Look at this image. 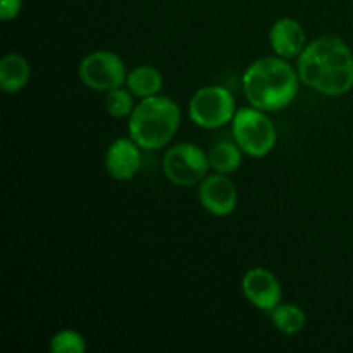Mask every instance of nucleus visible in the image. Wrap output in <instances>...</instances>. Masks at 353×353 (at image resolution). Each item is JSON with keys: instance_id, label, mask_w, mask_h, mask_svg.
<instances>
[{"instance_id": "0eeeda50", "label": "nucleus", "mask_w": 353, "mask_h": 353, "mask_svg": "<svg viewBox=\"0 0 353 353\" xmlns=\"http://www.w3.org/2000/svg\"><path fill=\"white\" fill-rule=\"evenodd\" d=\"M79 79L97 92H110L124 85L128 78L123 59L109 50L92 52L79 64Z\"/></svg>"}, {"instance_id": "39448f33", "label": "nucleus", "mask_w": 353, "mask_h": 353, "mask_svg": "<svg viewBox=\"0 0 353 353\" xmlns=\"http://www.w3.org/2000/svg\"><path fill=\"white\" fill-rule=\"evenodd\" d=\"M209 155L193 143H179L169 148L162 161L164 174L172 185L188 186L202 183L209 171Z\"/></svg>"}, {"instance_id": "a211bd4d", "label": "nucleus", "mask_w": 353, "mask_h": 353, "mask_svg": "<svg viewBox=\"0 0 353 353\" xmlns=\"http://www.w3.org/2000/svg\"><path fill=\"white\" fill-rule=\"evenodd\" d=\"M23 7V0H2L0 2V17L3 21L14 19Z\"/></svg>"}, {"instance_id": "6e6552de", "label": "nucleus", "mask_w": 353, "mask_h": 353, "mask_svg": "<svg viewBox=\"0 0 353 353\" xmlns=\"http://www.w3.org/2000/svg\"><path fill=\"white\" fill-rule=\"evenodd\" d=\"M199 199L207 212L217 217H224L230 216L236 207L238 192L234 183L226 174L217 172V174L205 176L203 181L200 183Z\"/></svg>"}, {"instance_id": "f03ea898", "label": "nucleus", "mask_w": 353, "mask_h": 353, "mask_svg": "<svg viewBox=\"0 0 353 353\" xmlns=\"http://www.w3.org/2000/svg\"><path fill=\"white\" fill-rule=\"evenodd\" d=\"M299 72L279 57H262L243 74V92L252 107L279 110L293 102L299 92Z\"/></svg>"}, {"instance_id": "423d86ee", "label": "nucleus", "mask_w": 353, "mask_h": 353, "mask_svg": "<svg viewBox=\"0 0 353 353\" xmlns=\"http://www.w3.org/2000/svg\"><path fill=\"white\" fill-rule=\"evenodd\" d=\"M234 99L223 86H203L190 100V119L202 128H219L234 117Z\"/></svg>"}, {"instance_id": "20e7f679", "label": "nucleus", "mask_w": 353, "mask_h": 353, "mask_svg": "<svg viewBox=\"0 0 353 353\" xmlns=\"http://www.w3.org/2000/svg\"><path fill=\"white\" fill-rule=\"evenodd\" d=\"M233 137L245 154L252 157H264L276 145V128L264 110L247 107L234 114Z\"/></svg>"}, {"instance_id": "ddd939ff", "label": "nucleus", "mask_w": 353, "mask_h": 353, "mask_svg": "<svg viewBox=\"0 0 353 353\" xmlns=\"http://www.w3.org/2000/svg\"><path fill=\"white\" fill-rule=\"evenodd\" d=\"M126 85L134 97L147 99V97H154L161 92L162 74L152 65H140L128 74Z\"/></svg>"}, {"instance_id": "9b49d317", "label": "nucleus", "mask_w": 353, "mask_h": 353, "mask_svg": "<svg viewBox=\"0 0 353 353\" xmlns=\"http://www.w3.org/2000/svg\"><path fill=\"white\" fill-rule=\"evenodd\" d=\"M269 41H271L272 50L279 57H299L305 48V30L299 21L292 17H283L272 24L269 31Z\"/></svg>"}, {"instance_id": "dca6fc26", "label": "nucleus", "mask_w": 353, "mask_h": 353, "mask_svg": "<svg viewBox=\"0 0 353 353\" xmlns=\"http://www.w3.org/2000/svg\"><path fill=\"white\" fill-rule=\"evenodd\" d=\"M105 109L110 116L117 117V119L131 116V112L134 110L133 93L130 90L121 88V86L119 88L110 90L105 95Z\"/></svg>"}, {"instance_id": "7ed1b4c3", "label": "nucleus", "mask_w": 353, "mask_h": 353, "mask_svg": "<svg viewBox=\"0 0 353 353\" xmlns=\"http://www.w3.org/2000/svg\"><path fill=\"white\" fill-rule=\"evenodd\" d=\"M181 121L179 107L174 100L162 95L141 100L130 116V137L145 150L165 147L176 134Z\"/></svg>"}, {"instance_id": "f8f14e48", "label": "nucleus", "mask_w": 353, "mask_h": 353, "mask_svg": "<svg viewBox=\"0 0 353 353\" xmlns=\"http://www.w3.org/2000/svg\"><path fill=\"white\" fill-rule=\"evenodd\" d=\"M30 81V64L19 54H7L0 62V88L7 93L23 90Z\"/></svg>"}, {"instance_id": "4468645a", "label": "nucleus", "mask_w": 353, "mask_h": 353, "mask_svg": "<svg viewBox=\"0 0 353 353\" xmlns=\"http://www.w3.org/2000/svg\"><path fill=\"white\" fill-rule=\"evenodd\" d=\"M209 164L210 168L221 174H231L236 171L241 164V152L238 148V143L231 141H221L214 145L209 152Z\"/></svg>"}, {"instance_id": "f3484780", "label": "nucleus", "mask_w": 353, "mask_h": 353, "mask_svg": "<svg viewBox=\"0 0 353 353\" xmlns=\"http://www.w3.org/2000/svg\"><path fill=\"white\" fill-rule=\"evenodd\" d=\"M52 353H85L86 341L79 333L71 330L59 331L50 340Z\"/></svg>"}, {"instance_id": "2eb2a0df", "label": "nucleus", "mask_w": 353, "mask_h": 353, "mask_svg": "<svg viewBox=\"0 0 353 353\" xmlns=\"http://www.w3.org/2000/svg\"><path fill=\"white\" fill-rule=\"evenodd\" d=\"M271 317L274 326L285 334H296L305 327V312L299 305L293 303H279L271 310Z\"/></svg>"}, {"instance_id": "9d476101", "label": "nucleus", "mask_w": 353, "mask_h": 353, "mask_svg": "<svg viewBox=\"0 0 353 353\" xmlns=\"http://www.w3.org/2000/svg\"><path fill=\"white\" fill-rule=\"evenodd\" d=\"M103 162L110 178L117 181H128L134 178L141 164L138 143L133 138H119L107 148Z\"/></svg>"}, {"instance_id": "f257e3e1", "label": "nucleus", "mask_w": 353, "mask_h": 353, "mask_svg": "<svg viewBox=\"0 0 353 353\" xmlns=\"http://www.w3.org/2000/svg\"><path fill=\"white\" fill-rule=\"evenodd\" d=\"M300 81L323 95H343L353 88V55L341 38L326 34L299 55Z\"/></svg>"}, {"instance_id": "1a4fd4ad", "label": "nucleus", "mask_w": 353, "mask_h": 353, "mask_svg": "<svg viewBox=\"0 0 353 353\" xmlns=\"http://www.w3.org/2000/svg\"><path fill=\"white\" fill-rule=\"evenodd\" d=\"M241 290L243 295L252 305L261 310L271 312L274 307L279 305L283 296L281 285L278 278L271 271L262 268L250 269L241 279Z\"/></svg>"}]
</instances>
